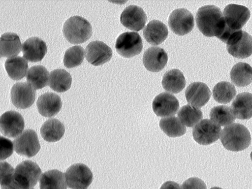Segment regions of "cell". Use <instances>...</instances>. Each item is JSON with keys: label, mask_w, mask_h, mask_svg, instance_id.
I'll use <instances>...</instances> for the list:
<instances>
[{"label": "cell", "mask_w": 252, "mask_h": 189, "mask_svg": "<svg viewBox=\"0 0 252 189\" xmlns=\"http://www.w3.org/2000/svg\"><path fill=\"white\" fill-rule=\"evenodd\" d=\"M199 30L207 37L217 36L225 43L233 31L225 23L221 10L214 5L200 8L196 16Z\"/></svg>", "instance_id": "1"}, {"label": "cell", "mask_w": 252, "mask_h": 189, "mask_svg": "<svg viewBox=\"0 0 252 189\" xmlns=\"http://www.w3.org/2000/svg\"><path fill=\"white\" fill-rule=\"evenodd\" d=\"M220 140L226 150L240 152L246 150L250 146L251 136L245 126L234 123L226 126L223 129Z\"/></svg>", "instance_id": "2"}, {"label": "cell", "mask_w": 252, "mask_h": 189, "mask_svg": "<svg viewBox=\"0 0 252 189\" xmlns=\"http://www.w3.org/2000/svg\"><path fill=\"white\" fill-rule=\"evenodd\" d=\"M63 34L72 44L85 43L92 35L93 29L88 21L81 16L70 17L63 26Z\"/></svg>", "instance_id": "3"}, {"label": "cell", "mask_w": 252, "mask_h": 189, "mask_svg": "<svg viewBox=\"0 0 252 189\" xmlns=\"http://www.w3.org/2000/svg\"><path fill=\"white\" fill-rule=\"evenodd\" d=\"M41 174L40 167L35 162L26 160L17 165L14 178L20 189H30L36 185Z\"/></svg>", "instance_id": "4"}, {"label": "cell", "mask_w": 252, "mask_h": 189, "mask_svg": "<svg viewBox=\"0 0 252 189\" xmlns=\"http://www.w3.org/2000/svg\"><path fill=\"white\" fill-rule=\"evenodd\" d=\"M226 44L228 53L235 58L245 59L252 54V36L246 32H235Z\"/></svg>", "instance_id": "5"}, {"label": "cell", "mask_w": 252, "mask_h": 189, "mask_svg": "<svg viewBox=\"0 0 252 189\" xmlns=\"http://www.w3.org/2000/svg\"><path fill=\"white\" fill-rule=\"evenodd\" d=\"M65 177L68 187L72 189H86L93 181V173L83 163L74 164L69 167Z\"/></svg>", "instance_id": "6"}, {"label": "cell", "mask_w": 252, "mask_h": 189, "mask_svg": "<svg viewBox=\"0 0 252 189\" xmlns=\"http://www.w3.org/2000/svg\"><path fill=\"white\" fill-rule=\"evenodd\" d=\"M115 47L118 53L123 57H133L141 52L142 40L137 32H126L118 37Z\"/></svg>", "instance_id": "7"}, {"label": "cell", "mask_w": 252, "mask_h": 189, "mask_svg": "<svg viewBox=\"0 0 252 189\" xmlns=\"http://www.w3.org/2000/svg\"><path fill=\"white\" fill-rule=\"evenodd\" d=\"M15 152L19 155L32 158L38 153L40 145L36 133L33 130L24 131L13 141Z\"/></svg>", "instance_id": "8"}, {"label": "cell", "mask_w": 252, "mask_h": 189, "mask_svg": "<svg viewBox=\"0 0 252 189\" xmlns=\"http://www.w3.org/2000/svg\"><path fill=\"white\" fill-rule=\"evenodd\" d=\"M221 131L220 126L211 120L204 119L194 127L193 136L199 144L208 145L219 139Z\"/></svg>", "instance_id": "9"}, {"label": "cell", "mask_w": 252, "mask_h": 189, "mask_svg": "<svg viewBox=\"0 0 252 189\" xmlns=\"http://www.w3.org/2000/svg\"><path fill=\"white\" fill-rule=\"evenodd\" d=\"M169 25L172 32L179 35H184L192 32L194 27L193 14L185 8L174 10L169 19Z\"/></svg>", "instance_id": "10"}, {"label": "cell", "mask_w": 252, "mask_h": 189, "mask_svg": "<svg viewBox=\"0 0 252 189\" xmlns=\"http://www.w3.org/2000/svg\"><path fill=\"white\" fill-rule=\"evenodd\" d=\"M35 90L27 82H18L11 90V98L14 106L18 109L30 108L35 100Z\"/></svg>", "instance_id": "11"}, {"label": "cell", "mask_w": 252, "mask_h": 189, "mask_svg": "<svg viewBox=\"0 0 252 189\" xmlns=\"http://www.w3.org/2000/svg\"><path fill=\"white\" fill-rule=\"evenodd\" d=\"M223 16L228 27L234 31L241 30L250 18L251 13L246 7L229 4L224 9Z\"/></svg>", "instance_id": "12"}, {"label": "cell", "mask_w": 252, "mask_h": 189, "mask_svg": "<svg viewBox=\"0 0 252 189\" xmlns=\"http://www.w3.org/2000/svg\"><path fill=\"white\" fill-rule=\"evenodd\" d=\"M23 117L15 111L5 113L0 118L1 132L5 136L15 138L19 136L25 129Z\"/></svg>", "instance_id": "13"}, {"label": "cell", "mask_w": 252, "mask_h": 189, "mask_svg": "<svg viewBox=\"0 0 252 189\" xmlns=\"http://www.w3.org/2000/svg\"><path fill=\"white\" fill-rule=\"evenodd\" d=\"M180 104L177 98L169 93H163L156 97L153 103V109L158 117H170L176 115Z\"/></svg>", "instance_id": "14"}, {"label": "cell", "mask_w": 252, "mask_h": 189, "mask_svg": "<svg viewBox=\"0 0 252 189\" xmlns=\"http://www.w3.org/2000/svg\"><path fill=\"white\" fill-rule=\"evenodd\" d=\"M113 51L107 44L100 41L91 42L86 49V57L90 64L95 66H100L109 61Z\"/></svg>", "instance_id": "15"}, {"label": "cell", "mask_w": 252, "mask_h": 189, "mask_svg": "<svg viewBox=\"0 0 252 189\" xmlns=\"http://www.w3.org/2000/svg\"><path fill=\"white\" fill-rule=\"evenodd\" d=\"M120 21L125 28L138 32L144 27L147 16L142 8L137 6L131 5L124 9L121 15Z\"/></svg>", "instance_id": "16"}, {"label": "cell", "mask_w": 252, "mask_h": 189, "mask_svg": "<svg viewBox=\"0 0 252 189\" xmlns=\"http://www.w3.org/2000/svg\"><path fill=\"white\" fill-rule=\"evenodd\" d=\"M212 93L206 84L196 82L191 84L185 92L187 102L191 106L199 109L205 106L211 98Z\"/></svg>", "instance_id": "17"}, {"label": "cell", "mask_w": 252, "mask_h": 189, "mask_svg": "<svg viewBox=\"0 0 252 189\" xmlns=\"http://www.w3.org/2000/svg\"><path fill=\"white\" fill-rule=\"evenodd\" d=\"M168 61L166 52L159 47H153L147 50L143 57L146 69L151 72H158L165 66Z\"/></svg>", "instance_id": "18"}, {"label": "cell", "mask_w": 252, "mask_h": 189, "mask_svg": "<svg viewBox=\"0 0 252 189\" xmlns=\"http://www.w3.org/2000/svg\"><path fill=\"white\" fill-rule=\"evenodd\" d=\"M24 58L30 62H38L44 59L47 52V45L44 41L37 37L27 39L23 46Z\"/></svg>", "instance_id": "19"}, {"label": "cell", "mask_w": 252, "mask_h": 189, "mask_svg": "<svg viewBox=\"0 0 252 189\" xmlns=\"http://www.w3.org/2000/svg\"><path fill=\"white\" fill-rule=\"evenodd\" d=\"M36 104L39 114L47 118L56 116L62 107L61 97L52 93H47L40 96Z\"/></svg>", "instance_id": "20"}, {"label": "cell", "mask_w": 252, "mask_h": 189, "mask_svg": "<svg viewBox=\"0 0 252 189\" xmlns=\"http://www.w3.org/2000/svg\"><path fill=\"white\" fill-rule=\"evenodd\" d=\"M169 32L167 27L159 20H154L147 25L143 30V35L151 45L158 46L166 39Z\"/></svg>", "instance_id": "21"}, {"label": "cell", "mask_w": 252, "mask_h": 189, "mask_svg": "<svg viewBox=\"0 0 252 189\" xmlns=\"http://www.w3.org/2000/svg\"><path fill=\"white\" fill-rule=\"evenodd\" d=\"M230 109L236 118L248 120L252 118V94H239L231 105Z\"/></svg>", "instance_id": "22"}, {"label": "cell", "mask_w": 252, "mask_h": 189, "mask_svg": "<svg viewBox=\"0 0 252 189\" xmlns=\"http://www.w3.org/2000/svg\"><path fill=\"white\" fill-rule=\"evenodd\" d=\"M22 45L19 36L15 33L7 32L0 39V53L2 57H13L20 54Z\"/></svg>", "instance_id": "23"}, {"label": "cell", "mask_w": 252, "mask_h": 189, "mask_svg": "<svg viewBox=\"0 0 252 189\" xmlns=\"http://www.w3.org/2000/svg\"><path fill=\"white\" fill-rule=\"evenodd\" d=\"M186 83L184 74L178 69H172L166 72L162 81L164 90L174 94L182 92L186 86Z\"/></svg>", "instance_id": "24"}, {"label": "cell", "mask_w": 252, "mask_h": 189, "mask_svg": "<svg viewBox=\"0 0 252 189\" xmlns=\"http://www.w3.org/2000/svg\"><path fill=\"white\" fill-rule=\"evenodd\" d=\"M40 189H67L65 174L57 170H50L41 175Z\"/></svg>", "instance_id": "25"}, {"label": "cell", "mask_w": 252, "mask_h": 189, "mask_svg": "<svg viewBox=\"0 0 252 189\" xmlns=\"http://www.w3.org/2000/svg\"><path fill=\"white\" fill-rule=\"evenodd\" d=\"M65 132V126L58 120L51 119L42 126L40 133L46 141L55 142L59 141Z\"/></svg>", "instance_id": "26"}, {"label": "cell", "mask_w": 252, "mask_h": 189, "mask_svg": "<svg viewBox=\"0 0 252 189\" xmlns=\"http://www.w3.org/2000/svg\"><path fill=\"white\" fill-rule=\"evenodd\" d=\"M72 81V77L68 72L64 69H58L51 72L49 86L56 92L64 93L70 89Z\"/></svg>", "instance_id": "27"}, {"label": "cell", "mask_w": 252, "mask_h": 189, "mask_svg": "<svg viewBox=\"0 0 252 189\" xmlns=\"http://www.w3.org/2000/svg\"><path fill=\"white\" fill-rule=\"evenodd\" d=\"M230 78L238 87H245L252 82V68L246 63H239L231 70Z\"/></svg>", "instance_id": "28"}, {"label": "cell", "mask_w": 252, "mask_h": 189, "mask_svg": "<svg viewBox=\"0 0 252 189\" xmlns=\"http://www.w3.org/2000/svg\"><path fill=\"white\" fill-rule=\"evenodd\" d=\"M5 67L9 77L16 81L24 78L29 68L27 60L19 56L8 59L5 62Z\"/></svg>", "instance_id": "29"}, {"label": "cell", "mask_w": 252, "mask_h": 189, "mask_svg": "<svg viewBox=\"0 0 252 189\" xmlns=\"http://www.w3.org/2000/svg\"><path fill=\"white\" fill-rule=\"evenodd\" d=\"M28 83L35 90H40L47 87L49 84V72L43 66L32 67L27 75Z\"/></svg>", "instance_id": "30"}, {"label": "cell", "mask_w": 252, "mask_h": 189, "mask_svg": "<svg viewBox=\"0 0 252 189\" xmlns=\"http://www.w3.org/2000/svg\"><path fill=\"white\" fill-rule=\"evenodd\" d=\"M161 130L168 136L178 137L184 135L186 128L179 118L175 117H166L161 119L159 122Z\"/></svg>", "instance_id": "31"}, {"label": "cell", "mask_w": 252, "mask_h": 189, "mask_svg": "<svg viewBox=\"0 0 252 189\" xmlns=\"http://www.w3.org/2000/svg\"><path fill=\"white\" fill-rule=\"evenodd\" d=\"M237 91L235 87L229 82H219L213 90L214 99L219 103L227 104L236 96Z\"/></svg>", "instance_id": "32"}, {"label": "cell", "mask_w": 252, "mask_h": 189, "mask_svg": "<svg viewBox=\"0 0 252 189\" xmlns=\"http://www.w3.org/2000/svg\"><path fill=\"white\" fill-rule=\"evenodd\" d=\"M181 123L188 127H193L203 118L202 111L190 104L182 107L178 113Z\"/></svg>", "instance_id": "33"}, {"label": "cell", "mask_w": 252, "mask_h": 189, "mask_svg": "<svg viewBox=\"0 0 252 189\" xmlns=\"http://www.w3.org/2000/svg\"><path fill=\"white\" fill-rule=\"evenodd\" d=\"M211 120L220 126L232 124L236 118L230 108L226 106H220L213 108L210 113Z\"/></svg>", "instance_id": "34"}, {"label": "cell", "mask_w": 252, "mask_h": 189, "mask_svg": "<svg viewBox=\"0 0 252 189\" xmlns=\"http://www.w3.org/2000/svg\"><path fill=\"white\" fill-rule=\"evenodd\" d=\"M85 51L81 46L70 48L66 51L63 60L65 66L67 68H72L80 65L85 58Z\"/></svg>", "instance_id": "35"}, {"label": "cell", "mask_w": 252, "mask_h": 189, "mask_svg": "<svg viewBox=\"0 0 252 189\" xmlns=\"http://www.w3.org/2000/svg\"><path fill=\"white\" fill-rule=\"evenodd\" d=\"M14 171L15 170L9 163L1 162V189H20L14 180Z\"/></svg>", "instance_id": "36"}, {"label": "cell", "mask_w": 252, "mask_h": 189, "mask_svg": "<svg viewBox=\"0 0 252 189\" xmlns=\"http://www.w3.org/2000/svg\"><path fill=\"white\" fill-rule=\"evenodd\" d=\"M13 143L8 139L0 137V159L3 160L10 157L13 153Z\"/></svg>", "instance_id": "37"}, {"label": "cell", "mask_w": 252, "mask_h": 189, "mask_svg": "<svg viewBox=\"0 0 252 189\" xmlns=\"http://www.w3.org/2000/svg\"><path fill=\"white\" fill-rule=\"evenodd\" d=\"M181 189H207L205 183L198 178H191L185 181Z\"/></svg>", "instance_id": "38"}, {"label": "cell", "mask_w": 252, "mask_h": 189, "mask_svg": "<svg viewBox=\"0 0 252 189\" xmlns=\"http://www.w3.org/2000/svg\"><path fill=\"white\" fill-rule=\"evenodd\" d=\"M160 189H181V187L176 182L167 181L161 186Z\"/></svg>", "instance_id": "39"}, {"label": "cell", "mask_w": 252, "mask_h": 189, "mask_svg": "<svg viewBox=\"0 0 252 189\" xmlns=\"http://www.w3.org/2000/svg\"><path fill=\"white\" fill-rule=\"evenodd\" d=\"M211 189H222L221 188H220V187H213V188H211Z\"/></svg>", "instance_id": "40"}, {"label": "cell", "mask_w": 252, "mask_h": 189, "mask_svg": "<svg viewBox=\"0 0 252 189\" xmlns=\"http://www.w3.org/2000/svg\"><path fill=\"white\" fill-rule=\"evenodd\" d=\"M251 156V160H252V153H251V156Z\"/></svg>", "instance_id": "41"}, {"label": "cell", "mask_w": 252, "mask_h": 189, "mask_svg": "<svg viewBox=\"0 0 252 189\" xmlns=\"http://www.w3.org/2000/svg\"><path fill=\"white\" fill-rule=\"evenodd\" d=\"M34 189L32 188V189Z\"/></svg>", "instance_id": "42"}, {"label": "cell", "mask_w": 252, "mask_h": 189, "mask_svg": "<svg viewBox=\"0 0 252 189\" xmlns=\"http://www.w3.org/2000/svg\"></svg>", "instance_id": "43"}]
</instances>
